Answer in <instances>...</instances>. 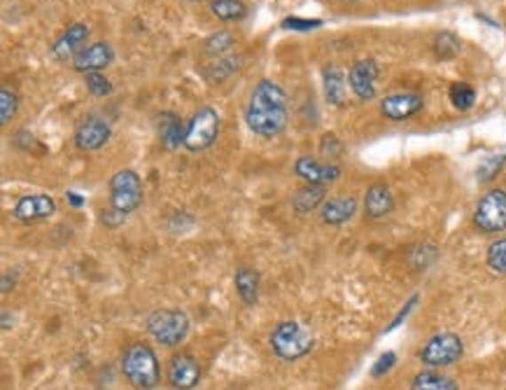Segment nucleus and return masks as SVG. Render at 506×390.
Returning <instances> with one entry per match:
<instances>
[{"label":"nucleus","mask_w":506,"mask_h":390,"mask_svg":"<svg viewBox=\"0 0 506 390\" xmlns=\"http://www.w3.org/2000/svg\"><path fill=\"white\" fill-rule=\"evenodd\" d=\"M288 94L273 80H262L248 96L245 106V124L255 136L262 139H275L288 129L289 106Z\"/></svg>","instance_id":"f257e3e1"},{"label":"nucleus","mask_w":506,"mask_h":390,"mask_svg":"<svg viewBox=\"0 0 506 390\" xmlns=\"http://www.w3.org/2000/svg\"><path fill=\"white\" fill-rule=\"evenodd\" d=\"M122 374L136 390H152L159 386V360L147 344H131L122 355Z\"/></svg>","instance_id":"f03ea898"},{"label":"nucleus","mask_w":506,"mask_h":390,"mask_svg":"<svg viewBox=\"0 0 506 390\" xmlns=\"http://www.w3.org/2000/svg\"><path fill=\"white\" fill-rule=\"evenodd\" d=\"M269 346L278 358L292 362V360H301L304 355H308L315 346V339H312L311 330L304 328L301 322L285 321L273 328Z\"/></svg>","instance_id":"7ed1b4c3"},{"label":"nucleus","mask_w":506,"mask_h":390,"mask_svg":"<svg viewBox=\"0 0 506 390\" xmlns=\"http://www.w3.org/2000/svg\"><path fill=\"white\" fill-rule=\"evenodd\" d=\"M147 332L166 348L180 346L189 334V318L180 308H156L147 318Z\"/></svg>","instance_id":"20e7f679"},{"label":"nucleus","mask_w":506,"mask_h":390,"mask_svg":"<svg viewBox=\"0 0 506 390\" xmlns=\"http://www.w3.org/2000/svg\"><path fill=\"white\" fill-rule=\"evenodd\" d=\"M464 355V341L455 332H439L431 339L425 341L420 348L418 358L427 370H444V367L455 365Z\"/></svg>","instance_id":"39448f33"},{"label":"nucleus","mask_w":506,"mask_h":390,"mask_svg":"<svg viewBox=\"0 0 506 390\" xmlns=\"http://www.w3.org/2000/svg\"><path fill=\"white\" fill-rule=\"evenodd\" d=\"M474 225L483 234L506 232V189H490L474 208Z\"/></svg>","instance_id":"423d86ee"},{"label":"nucleus","mask_w":506,"mask_h":390,"mask_svg":"<svg viewBox=\"0 0 506 390\" xmlns=\"http://www.w3.org/2000/svg\"><path fill=\"white\" fill-rule=\"evenodd\" d=\"M143 203V183L136 171L124 169L117 171L110 178V208L119 213H133L138 206Z\"/></svg>","instance_id":"0eeeda50"},{"label":"nucleus","mask_w":506,"mask_h":390,"mask_svg":"<svg viewBox=\"0 0 506 390\" xmlns=\"http://www.w3.org/2000/svg\"><path fill=\"white\" fill-rule=\"evenodd\" d=\"M219 136V115L215 107H199L187 124V136H185V147L189 152H203L217 140Z\"/></svg>","instance_id":"6e6552de"},{"label":"nucleus","mask_w":506,"mask_h":390,"mask_svg":"<svg viewBox=\"0 0 506 390\" xmlns=\"http://www.w3.org/2000/svg\"><path fill=\"white\" fill-rule=\"evenodd\" d=\"M166 378L176 390H194L201 381V365L192 353H176L169 360Z\"/></svg>","instance_id":"1a4fd4ad"},{"label":"nucleus","mask_w":506,"mask_h":390,"mask_svg":"<svg viewBox=\"0 0 506 390\" xmlns=\"http://www.w3.org/2000/svg\"><path fill=\"white\" fill-rule=\"evenodd\" d=\"M89 31L87 24H73L68 26L66 31L54 40V44L50 47V54L54 61H75L80 57L82 52H84V44L89 43Z\"/></svg>","instance_id":"9d476101"},{"label":"nucleus","mask_w":506,"mask_h":390,"mask_svg":"<svg viewBox=\"0 0 506 390\" xmlns=\"http://www.w3.org/2000/svg\"><path fill=\"white\" fill-rule=\"evenodd\" d=\"M376 80H378V66L374 59H360L352 63L351 73H348V87L360 101L376 99Z\"/></svg>","instance_id":"9b49d317"},{"label":"nucleus","mask_w":506,"mask_h":390,"mask_svg":"<svg viewBox=\"0 0 506 390\" xmlns=\"http://www.w3.org/2000/svg\"><path fill=\"white\" fill-rule=\"evenodd\" d=\"M294 173L306 180V185H320V187H327V185L336 183L341 178V166L329 164V162H320V159L312 157H299L296 164H294Z\"/></svg>","instance_id":"f8f14e48"},{"label":"nucleus","mask_w":506,"mask_h":390,"mask_svg":"<svg viewBox=\"0 0 506 390\" xmlns=\"http://www.w3.org/2000/svg\"><path fill=\"white\" fill-rule=\"evenodd\" d=\"M110 139H113V129L100 117H87L84 122H80V126L75 129V136H73L75 147L82 152L100 150Z\"/></svg>","instance_id":"ddd939ff"},{"label":"nucleus","mask_w":506,"mask_h":390,"mask_svg":"<svg viewBox=\"0 0 506 390\" xmlns=\"http://www.w3.org/2000/svg\"><path fill=\"white\" fill-rule=\"evenodd\" d=\"M425 107L423 96L413 94V92H399V94H390L381 101V115L385 120L404 122L413 115H418Z\"/></svg>","instance_id":"4468645a"},{"label":"nucleus","mask_w":506,"mask_h":390,"mask_svg":"<svg viewBox=\"0 0 506 390\" xmlns=\"http://www.w3.org/2000/svg\"><path fill=\"white\" fill-rule=\"evenodd\" d=\"M57 203L47 195H26L21 196L20 202L14 203L12 215L20 222H40L47 220L50 215H54Z\"/></svg>","instance_id":"2eb2a0df"},{"label":"nucleus","mask_w":506,"mask_h":390,"mask_svg":"<svg viewBox=\"0 0 506 390\" xmlns=\"http://www.w3.org/2000/svg\"><path fill=\"white\" fill-rule=\"evenodd\" d=\"M115 61V50L110 43H94L84 47L80 57L73 61V68L82 76H89V73H103V70Z\"/></svg>","instance_id":"dca6fc26"},{"label":"nucleus","mask_w":506,"mask_h":390,"mask_svg":"<svg viewBox=\"0 0 506 390\" xmlns=\"http://www.w3.org/2000/svg\"><path fill=\"white\" fill-rule=\"evenodd\" d=\"M357 213V199L351 195H336L320 206V220L325 225L338 227L351 222Z\"/></svg>","instance_id":"f3484780"},{"label":"nucleus","mask_w":506,"mask_h":390,"mask_svg":"<svg viewBox=\"0 0 506 390\" xmlns=\"http://www.w3.org/2000/svg\"><path fill=\"white\" fill-rule=\"evenodd\" d=\"M394 211V196L385 183H374L364 195V215L369 220H385Z\"/></svg>","instance_id":"a211bd4d"},{"label":"nucleus","mask_w":506,"mask_h":390,"mask_svg":"<svg viewBox=\"0 0 506 390\" xmlns=\"http://www.w3.org/2000/svg\"><path fill=\"white\" fill-rule=\"evenodd\" d=\"M156 129H159V140H162V145L166 150H178L180 145H185L187 129H185V124H182V120L176 113L159 115Z\"/></svg>","instance_id":"6ab92c4d"},{"label":"nucleus","mask_w":506,"mask_h":390,"mask_svg":"<svg viewBox=\"0 0 506 390\" xmlns=\"http://www.w3.org/2000/svg\"><path fill=\"white\" fill-rule=\"evenodd\" d=\"M322 80H325V96L331 106H344L348 99V77L344 76V70L338 68L336 63H329L322 70Z\"/></svg>","instance_id":"aec40b11"},{"label":"nucleus","mask_w":506,"mask_h":390,"mask_svg":"<svg viewBox=\"0 0 506 390\" xmlns=\"http://www.w3.org/2000/svg\"><path fill=\"white\" fill-rule=\"evenodd\" d=\"M233 285H236L238 297H241V302H243L245 306H255V304L259 302V285H262V281H259V274H257L255 269H250V267L236 269Z\"/></svg>","instance_id":"412c9836"},{"label":"nucleus","mask_w":506,"mask_h":390,"mask_svg":"<svg viewBox=\"0 0 506 390\" xmlns=\"http://www.w3.org/2000/svg\"><path fill=\"white\" fill-rule=\"evenodd\" d=\"M327 189L320 187V185H306V187H301L294 192L292 196V206L296 213L306 215L311 213V211H315V208H320L322 203L327 202Z\"/></svg>","instance_id":"4be33fe9"},{"label":"nucleus","mask_w":506,"mask_h":390,"mask_svg":"<svg viewBox=\"0 0 506 390\" xmlns=\"http://www.w3.org/2000/svg\"><path fill=\"white\" fill-rule=\"evenodd\" d=\"M411 390H460V386L441 371L423 370L411 378Z\"/></svg>","instance_id":"5701e85b"},{"label":"nucleus","mask_w":506,"mask_h":390,"mask_svg":"<svg viewBox=\"0 0 506 390\" xmlns=\"http://www.w3.org/2000/svg\"><path fill=\"white\" fill-rule=\"evenodd\" d=\"M208 10L219 21H241L248 14V5L243 0H210Z\"/></svg>","instance_id":"b1692460"},{"label":"nucleus","mask_w":506,"mask_h":390,"mask_svg":"<svg viewBox=\"0 0 506 390\" xmlns=\"http://www.w3.org/2000/svg\"><path fill=\"white\" fill-rule=\"evenodd\" d=\"M448 99H450V103H453V107H455V110H460V113H467V110H471V107H474V103H476V89L467 83L450 84Z\"/></svg>","instance_id":"393cba45"},{"label":"nucleus","mask_w":506,"mask_h":390,"mask_svg":"<svg viewBox=\"0 0 506 390\" xmlns=\"http://www.w3.org/2000/svg\"><path fill=\"white\" fill-rule=\"evenodd\" d=\"M431 50H434V54L439 59H455L463 52V43H460L455 33L441 31L437 33V38L431 43Z\"/></svg>","instance_id":"a878e982"},{"label":"nucleus","mask_w":506,"mask_h":390,"mask_svg":"<svg viewBox=\"0 0 506 390\" xmlns=\"http://www.w3.org/2000/svg\"><path fill=\"white\" fill-rule=\"evenodd\" d=\"M486 262L493 274H497V276H506V234L504 236H500V239H494L493 243L487 246Z\"/></svg>","instance_id":"bb28decb"},{"label":"nucleus","mask_w":506,"mask_h":390,"mask_svg":"<svg viewBox=\"0 0 506 390\" xmlns=\"http://www.w3.org/2000/svg\"><path fill=\"white\" fill-rule=\"evenodd\" d=\"M20 110V96L10 87H0V124L5 126L14 120Z\"/></svg>","instance_id":"cd10ccee"},{"label":"nucleus","mask_w":506,"mask_h":390,"mask_svg":"<svg viewBox=\"0 0 506 390\" xmlns=\"http://www.w3.org/2000/svg\"><path fill=\"white\" fill-rule=\"evenodd\" d=\"M504 166H506V152L504 155H494V157L483 159V164L478 166L476 176H478L481 183H490V180H494V178L500 176V171L504 169Z\"/></svg>","instance_id":"c85d7f7f"},{"label":"nucleus","mask_w":506,"mask_h":390,"mask_svg":"<svg viewBox=\"0 0 506 390\" xmlns=\"http://www.w3.org/2000/svg\"><path fill=\"white\" fill-rule=\"evenodd\" d=\"M229 47H233V36L229 31L215 33V36H210V38L203 43V50H206V54H210V57H222L225 52H229Z\"/></svg>","instance_id":"c756f323"},{"label":"nucleus","mask_w":506,"mask_h":390,"mask_svg":"<svg viewBox=\"0 0 506 390\" xmlns=\"http://www.w3.org/2000/svg\"><path fill=\"white\" fill-rule=\"evenodd\" d=\"M238 63H241V59H233V57L219 59L217 63H213V66L206 70V80L208 83H219V80H225V77H229L232 73H236Z\"/></svg>","instance_id":"7c9ffc66"},{"label":"nucleus","mask_w":506,"mask_h":390,"mask_svg":"<svg viewBox=\"0 0 506 390\" xmlns=\"http://www.w3.org/2000/svg\"><path fill=\"white\" fill-rule=\"evenodd\" d=\"M84 84L94 96H110L113 94V84L103 73H89L84 76Z\"/></svg>","instance_id":"2f4dec72"},{"label":"nucleus","mask_w":506,"mask_h":390,"mask_svg":"<svg viewBox=\"0 0 506 390\" xmlns=\"http://www.w3.org/2000/svg\"><path fill=\"white\" fill-rule=\"evenodd\" d=\"M397 365V355H394L392 351H385L381 355V358L376 360L374 362V367H371V377L374 378H381V377H385L392 367Z\"/></svg>","instance_id":"473e14b6"},{"label":"nucleus","mask_w":506,"mask_h":390,"mask_svg":"<svg viewBox=\"0 0 506 390\" xmlns=\"http://www.w3.org/2000/svg\"><path fill=\"white\" fill-rule=\"evenodd\" d=\"M282 28L288 31H312V28H320L322 26V20H299V17H288L282 20Z\"/></svg>","instance_id":"72a5a7b5"},{"label":"nucleus","mask_w":506,"mask_h":390,"mask_svg":"<svg viewBox=\"0 0 506 390\" xmlns=\"http://www.w3.org/2000/svg\"><path fill=\"white\" fill-rule=\"evenodd\" d=\"M322 155L329 159H338V155L344 152V145H341V140L336 139V136H331V133H327L325 139H322Z\"/></svg>","instance_id":"f704fd0d"},{"label":"nucleus","mask_w":506,"mask_h":390,"mask_svg":"<svg viewBox=\"0 0 506 390\" xmlns=\"http://www.w3.org/2000/svg\"><path fill=\"white\" fill-rule=\"evenodd\" d=\"M415 304H418V295H413V297H411V299H408V302H407V304H404V308H401L399 314H397V318H394V321H392V322H390L388 332H390V330H397V328H399V325H401V321H404V318H407V315H408V314H411V311H413V306H415Z\"/></svg>","instance_id":"c9c22d12"},{"label":"nucleus","mask_w":506,"mask_h":390,"mask_svg":"<svg viewBox=\"0 0 506 390\" xmlns=\"http://www.w3.org/2000/svg\"><path fill=\"white\" fill-rule=\"evenodd\" d=\"M66 202L70 203V206H75V208H80L82 203H84V199H82L77 192H66Z\"/></svg>","instance_id":"e433bc0d"},{"label":"nucleus","mask_w":506,"mask_h":390,"mask_svg":"<svg viewBox=\"0 0 506 390\" xmlns=\"http://www.w3.org/2000/svg\"><path fill=\"white\" fill-rule=\"evenodd\" d=\"M187 3H199V0H187Z\"/></svg>","instance_id":"4c0bfd02"}]
</instances>
